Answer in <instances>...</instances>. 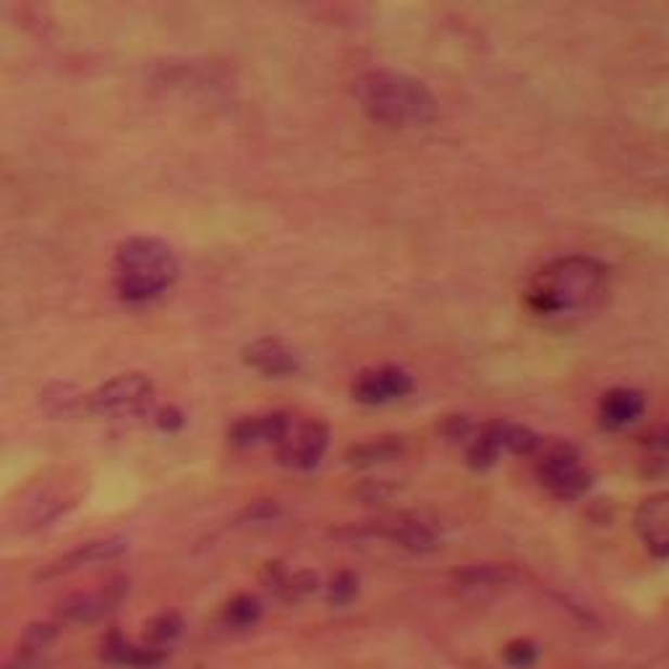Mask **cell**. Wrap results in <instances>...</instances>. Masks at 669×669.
Masks as SVG:
<instances>
[{
  "instance_id": "cell-1",
  "label": "cell",
  "mask_w": 669,
  "mask_h": 669,
  "mask_svg": "<svg viewBox=\"0 0 669 669\" xmlns=\"http://www.w3.org/2000/svg\"><path fill=\"white\" fill-rule=\"evenodd\" d=\"M353 94L366 118L390 129H422L439 116L437 98L422 79L387 68L361 76Z\"/></svg>"
},
{
  "instance_id": "cell-2",
  "label": "cell",
  "mask_w": 669,
  "mask_h": 669,
  "mask_svg": "<svg viewBox=\"0 0 669 669\" xmlns=\"http://www.w3.org/2000/svg\"><path fill=\"white\" fill-rule=\"evenodd\" d=\"M607 265L586 254L554 259L531 280L526 298L537 314H572L596 306L607 291Z\"/></svg>"
},
{
  "instance_id": "cell-3",
  "label": "cell",
  "mask_w": 669,
  "mask_h": 669,
  "mask_svg": "<svg viewBox=\"0 0 669 669\" xmlns=\"http://www.w3.org/2000/svg\"><path fill=\"white\" fill-rule=\"evenodd\" d=\"M178 280L173 246L152 235H133L116 248V291L124 301L146 304Z\"/></svg>"
},
{
  "instance_id": "cell-4",
  "label": "cell",
  "mask_w": 669,
  "mask_h": 669,
  "mask_svg": "<svg viewBox=\"0 0 669 669\" xmlns=\"http://www.w3.org/2000/svg\"><path fill=\"white\" fill-rule=\"evenodd\" d=\"M537 474L544 489H550V494L559 497V500H578L594 484V476L581 461V450L576 445L565 442V439L554 442L541 455Z\"/></svg>"
},
{
  "instance_id": "cell-5",
  "label": "cell",
  "mask_w": 669,
  "mask_h": 669,
  "mask_svg": "<svg viewBox=\"0 0 669 669\" xmlns=\"http://www.w3.org/2000/svg\"><path fill=\"white\" fill-rule=\"evenodd\" d=\"M152 393H155V385H152L146 374L129 372L100 385L98 390L89 395L87 403L94 413H102V416H118V413H133L150 403Z\"/></svg>"
},
{
  "instance_id": "cell-6",
  "label": "cell",
  "mask_w": 669,
  "mask_h": 669,
  "mask_svg": "<svg viewBox=\"0 0 669 669\" xmlns=\"http://www.w3.org/2000/svg\"><path fill=\"white\" fill-rule=\"evenodd\" d=\"M330 445V426L320 419H309L301 426H293L291 435L278 445V463L293 471H311L320 466Z\"/></svg>"
},
{
  "instance_id": "cell-7",
  "label": "cell",
  "mask_w": 669,
  "mask_h": 669,
  "mask_svg": "<svg viewBox=\"0 0 669 669\" xmlns=\"http://www.w3.org/2000/svg\"><path fill=\"white\" fill-rule=\"evenodd\" d=\"M413 377L406 369L387 364L377 369H364L353 377L350 385V395H353L356 403L361 406H385L393 400L406 398L413 393Z\"/></svg>"
},
{
  "instance_id": "cell-8",
  "label": "cell",
  "mask_w": 669,
  "mask_h": 669,
  "mask_svg": "<svg viewBox=\"0 0 669 669\" xmlns=\"http://www.w3.org/2000/svg\"><path fill=\"white\" fill-rule=\"evenodd\" d=\"M129 596V578H113L98 591H87V594H74L61 604V620L74 622H98L102 617H107L111 612L120 607V602Z\"/></svg>"
},
{
  "instance_id": "cell-9",
  "label": "cell",
  "mask_w": 669,
  "mask_h": 669,
  "mask_svg": "<svg viewBox=\"0 0 669 669\" xmlns=\"http://www.w3.org/2000/svg\"><path fill=\"white\" fill-rule=\"evenodd\" d=\"M124 552H126V541L118 539V537L87 541V544L74 546L72 552L61 554L59 559H53V563H50L48 568L40 572V578L48 581V578L68 576V572H76L81 568H92V565L111 563V559H118Z\"/></svg>"
},
{
  "instance_id": "cell-10",
  "label": "cell",
  "mask_w": 669,
  "mask_h": 669,
  "mask_svg": "<svg viewBox=\"0 0 669 669\" xmlns=\"http://www.w3.org/2000/svg\"><path fill=\"white\" fill-rule=\"evenodd\" d=\"M244 361L254 372L272 379L291 377V374L298 372L296 353L278 337H259V340L248 343L244 350Z\"/></svg>"
},
{
  "instance_id": "cell-11",
  "label": "cell",
  "mask_w": 669,
  "mask_h": 669,
  "mask_svg": "<svg viewBox=\"0 0 669 669\" xmlns=\"http://www.w3.org/2000/svg\"><path fill=\"white\" fill-rule=\"evenodd\" d=\"M635 528L656 557H669V492L648 497L635 510Z\"/></svg>"
},
{
  "instance_id": "cell-12",
  "label": "cell",
  "mask_w": 669,
  "mask_h": 669,
  "mask_svg": "<svg viewBox=\"0 0 669 669\" xmlns=\"http://www.w3.org/2000/svg\"><path fill=\"white\" fill-rule=\"evenodd\" d=\"M643 408H646V398L641 390L617 387V390L604 393L602 403H599V424L607 432L626 429V426L639 422Z\"/></svg>"
},
{
  "instance_id": "cell-13",
  "label": "cell",
  "mask_w": 669,
  "mask_h": 669,
  "mask_svg": "<svg viewBox=\"0 0 669 669\" xmlns=\"http://www.w3.org/2000/svg\"><path fill=\"white\" fill-rule=\"evenodd\" d=\"M502 450V422H487L476 426L466 450V463L474 471H489Z\"/></svg>"
},
{
  "instance_id": "cell-14",
  "label": "cell",
  "mask_w": 669,
  "mask_h": 669,
  "mask_svg": "<svg viewBox=\"0 0 669 669\" xmlns=\"http://www.w3.org/2000/svg\"><path fill=\"white\" fill-rule=\"evenodd\" d=\"M403 455V439L400 437H374L369 442L353 445L346 452V463L353 468H372L379 463H390Z\"/></svg>"
},
{
  "instance_id": "cell-15",
  "label": "cell",
  "mask_w": 669,
  "mask_h": 669,
  "mask_svg": "<svg viewBox=\"0 0 669 669\" xmlns=\"http://www.w3.org/2000/svg\"><path fill=\"white\" fill-rule=\"evenodd\" d=\"M382 533L398 541V544L406 546V550L422 552V554L437 550V544H439L435 528H432L429 524H422V520H416V518L398 520V524L387 526Z\"/></svg>"
},
{
  "instance_id": "cell-16",
  "label": "cell",
  "mask_w": 669,
  "mask_h": 669,
  "mask_svg": "<svg viewBox=\"0 0 669 669\" xmlns=\"http://www.w3.org/2000/svg\"><path fill=\"white\" fill-rule=\"evenodd\" d=\"M105 656L116 665L126 667H155L165 659V652H157V648L150 646H131L129 641H124L120 635H111V641L105 643Z\"/></svg>"
},
{
  "instance_id": "cell-17",
  "label": "cell",
  "mask_w": 669,
  "mask_h": 669,
  "mask_svg": "<svg viewBox=\"0 0 669 669\" xmlns=\"http://www.w3.org/2000/svg\"><path fill=\"white\" fill-rule=\"evenodd\" d=\"M181 617L173 615V612H165V615L155 617V620L146 626V633H144V646L150 648H157V652H165V646H170L178 635H181Z\"/></svg>"
},
{
  "instance_id": "cell-18",
  "label": "cell",
  "mask_w": 669,
  "mask_h": 669,
  "mask_svg": "<svg viewBox=\"0 0 669 669\" xmlns=\"http://www.w3.org/2000/svg\"><path fill=\"white\" fill-rule=\"evenodd\" d=\"M513 578V572L502 565H468V568L458 570V581L471 589H487V586H502Z\"/></svg>"
},
{
  "instance_id": "cell-19",
  "label": "cell",
  "mask_w": 669,
  "mask_h": 669,
  "mask_svg": "<svg viewBox=\"0 0 669 669\" xmlns=\"http://www.w3.org/2000/svg\"><path fill=\"white\" fill-rule=\"evenodd\" d=\"M502 448L513 452V455H531L541 448V437L524 424L502 422Z\"/></svg>"
},
{
  "instance_id": "cell-20",
  "label": "cell",
  "mask_w": 669,
  "mask_h": 669,
  "mask_svg": "<svg viewBox=\"0 0 669 669\" xmlns=\"http://www.w3.org/2000/svg\"><path fill=\"white\" fill-rule=\"evenodd\" d=\"M262 615V607L252 594H241L228 602L226 607V622L233 628H252Z\"/></svg>"
},
{
  "instance_id": "cell-21",
  "label": "cell",
  "mask_w": 669,
  "mask_h": 669,
  "mask_svg": "<svg viewBox=\"0 0 669 669\" xmlns=\"http://www.w3.org/2000/svg\"><path fill=\"white\" fill-rule=\"evenodd\" d=\"M228 437H231L235 448H254V445L262 442V422H259V416L239 419L228 432Z\"/></svg>"
},
{
  "instance_id": "cell-22",
  "label": "cell",
  "mask_w": 669,
  "mask_h": 669,
  "mask_svg": "<svg viewBox=\"0 0 669 669\" xmlns=\"http://www.w3.org/2000/svg\"><path fill=\"white\" fill-rule=\"evenodd\" d=\"M476 424L471 422V416L466 413H452V416H445L442 422H439V435L445 439H450V442H471V437H474Z\"/></svg>"
},
{
  "instance_id": "cell-23",
  "label": "cell",
  "mask_w": 669,
  "mask_h": 669,
  "mask_svg": "<svg viewBox=\"0 0 669 669\" xmlns=\"http://www.w3.org/2000/svg\"><path fill=\"white\" fill-rule=\"evenodd\" d=\"M259 422H262V442L267 445H278L283 442L285 437L291 435L293 422L288 413L275 411V413H265V416H259Z\"/></svg>"
},
{
  "instance_id": "cell-24",
  "label": "cell",
  "mask_w": 669,
  "mask_h": 669,
  "mask_svg": "<svg viewBox=\"0 0 669 669\" xmlns=\"http://www.w3.org/2000/svg\"><path fill=\"white\" fill-rule=\"evenodd\" d=\"M356 594H359V578L350 570L335 572V578L330 581V602L335 607H346V604L353 602Z\"/></svg>"
},
{
  "instance_id": "cell-25",
  "label": "cell",
  "mask_w": 669,
  "mask_h": 669,
  "mask_svg": "<svg viewBox=\"0 0 669 669\" xmlns=\"http://www.w3.org/2000/svg\"><path fill=\"white\" fill-rule=\"evenodd\" d=\"M537 656H539V652L531 641H513V643H507V648H505L507 665L520 667V669L531 667L533 661H537Z\"/></svg>"
},
{
  "instance_id": "cell-26",
  "label": "cell",
  "mask_w": 669,
  "mask_h": 669,
  "mask_svg": "<svg viewBox=\"0 0 669 669\" xmlns=\"http://www.w3.org/2000/svg\"><path fill=\"white\" fill-rule=\"evenodd\" d=\"M183 424H186V419H183V413L178 411L176 406H165L157 411V426H160V429L178 432Z\"/></svg>"
},
{
  "instance_id": "cell-27",
  "label": "cell",
  "mask_w": 669,
  "mask_h": 669,
  "mask_svg": "<svg viewBox=\"0 0 669 669\" xmlns=\"http://www.w3.org/2000/svg\"><path fill=\"white\" fill-rule=\"evenodd\" d=\"M248 515H252L254 520H270L278 515V507H275V502L259 500V502H254L252 507H248Z\"/></svg>"
},
{
  "instance_id": "cell-28",
  "label": "cell",
  "mask_w": 669,
  "mask_h": 669,
  "mask_svg": "<svg viewBox=\"0 0 669 669\" xmlns=\"http://www.w3.org/2000/svg\"><path fill=\"white\" fill-rule=\"evenodd\" d=\"M648 445H652L654 450H667L669 452V429L656 432L654 437H648Z\"/></svg>"
}]
</instances>
